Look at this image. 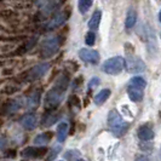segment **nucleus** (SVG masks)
Returning <instances> with one entry per match:
<instances>
[{
	"instance_id": "obj_2",
	"label": "nucleus",
	"mask_w": 161,
	"mask_h": 161,
	"mask_svg": "<svg viewBox=\"0 0 161 161\" xmlns=\"http://www.w3.org/2000/svg\"><path fill=\"white\" fill-rule=\"evenodd\" d=\"M108 125L113 135L116 137L124 136L130 127V124L122 119V116L116 109H112L108 114Z\"/></svg>"
},
{
	"instance_id": "obj_9",
	"label": "nucleus",
	"mask_w": 161,
	"mask_h": 161,
	"mask_svg": "<svg viewBox=\"0 0 161 161\" xmlns=\"http://www.w3.org/2000/svg\"><path fill=\"white\" fill-rule=\"evenodd\" d=\"M19 124H21V126H22L24 130L31 131V130H34L35 127H36L38 120H36L35 114L27 113V114H24L23 116L19 119Z\"/></svg>"
},
{
	"instance_id": "obj_17",
	"label": "nucleus",
	"mask_w": 161,
	"mask_h": 161,
	"mask_svg": "<svg viewBox=\"0 0 161 161\" xmlns=\"http://www.w3.org/2000/svg\"><path fill=\"white\" fill-rule=\"evenodd\" d=\"M110 93H112V91H110L109 89H103L102 91H99L96 96H95V98H93L95 104H96V105H102L105 101H107V99L110 97Z\"/></svg>"
},
{
	"instance_id": "obj_34",
	"label": "nucleus",
	"mask_w": 161,
	"mask_h": 161,
	"mask_svg": "<svg viewBox=\"0 0 161 161\" xmlns=\"http://www.w3.org/2000/svg\"><path fill=\"white\" fill-rule=\"evenodd\" d=\"M22 161H24V160H22Z\"/></svg>"
},
{
	"instance_id": "obj_12",
	"label": "nucleus",
	"mask_w": 161,
	"mask_h": 161,
	"mask_svg": "<svg viewBox=\"0 0 161 161\" xmlns=\"http://www.w3.org/2000/svg\"><path fill=\"white\" fill-rule=\"evenodd\" d=\"M138 138L143 142H149L154 138V131L149 126H141L137 131Z\"/></svg>"
},
{
	"instance_id": "obj_30",
	"label": "nucleus",
	"mask_w": 161,
	"mask_h": 161,
	"mask_svg": "<svg viewBox=\"0 0 161 161\" xmlns=\"http://www.w3.org/2000/svg\"><path fill=\"white\" fill-rule=\"evenodd\" d=\"M159 21L161 22V11H160V14H159Z\"/></svg>"
},
{
	"instance_id": "obj_20",
	"label": "nucleus",
	"mask_w": 161,
	"mask_h": 161,
	"mask_svg": "<svg viewBox=\"0 0 161 161\" xmlns=\"http://www.w3.org/2000/svg\"><path fill=\"white\" fill-rule=\"evenodd\" d=\"M136 21H137V14L133 8H129L127 11V16H126V21H125V25L127 29H131L135 24H136Z\"/></svg>"
},
{
	"instance_id": "obj_8",
	"label": "nucleus",
	"mask_w": 161,
	"mask_h": 161,
	"mask_svg": "<svg viewBox=\"0 0 161 161\" xmlns=\"http://www.w3.org/2000/svg\"><path fill=\"white\" fill-rule=\"evenodd\" d=\"M79 57L84 62L91 64H97L99 61V53L96 50H91V48H81L79 51Z\"/></svg>"
},
{
	"instance_id": "obj_6",
	"label": "nucleus",
	"mask_w": 161,
	"mask_h": 161,
	"mask_svg": "<svg viewBox=\"0 0 161 161\" xmlns=\"http://www.w3.org/2000/svg\"><path fill=\"white\" fill-rule=\"evenodd\" d=\"M47 153V148L46 147H28L22 150V158L29 160V159H34V160H38V159H41L42 156H45Z\"/></svg>"
},
{
	"instance_id": "obj_27",
	"label": "nucleus",
	"mask_w": 161,
	"mask_h": 161,
	"mask_svg": "<svg viewBox=\"0 0 161 161\" xmlns=\"http://www.w3.org/2000/svg\"><path fill=\"white\" fill-rule=\"evenodd\" d=\"M58 152H59V147H58V145H56V147H55V148L52 149V154L50 155V158H48V160H53V158L56 156L57 153H58Z\"/></svg>"
},
{
	"instance_id": "obj_7",
	"label": "nucleus",
	"mask_w": 161,
	"mask_h": 161,
	"mask_svg": "<svg viewBox=\"0 0 161 161\" xmlns=\"http://www.w3.org/2000/svg\"><path fill=\"white\" fill-rule=\"evenodd\" d=\"M126 67L130 73H142L145 70V63L137 56L131 55L126 59Z\"/></svg>"
},
{
	"instance_id": "obj_25",
	"label": "nucleus",
	"mask_w": 161,
	"mask_h": 161,
	"mask_svg": "<svg viewBox=\"0 0 161 161\" xmlns=\"http://www.w3.org/2000/svg\"><path fill=\"white\" fill-rule=\"evenodd\" d=\"M6 145H8V139H6V137L3 136V135H0V150H3Z\"/></svg>"
},
{
	"instance_id": "obj_18",
	"label": "nucleus",
	"mask_w": 161,
	"mask_h": 161,
	"mask_svg": "<svg viewBox=\"0 0 161 161\" xmlns=\"http://www.w3.org/2000/svg\"><path fill=\"white\" fill-rule=\"evenodd\" d=\"M101 19H102V11L101 10H97L93 12V15L91 16L89 21V28L92 29V31H96L99 27V23H101Z\"/></svg>"
},
{
	"instance_id": "obj_29",
	"label": "nucleus",
	"mask_w": 161,
	"mask_h": 161,
	"mask_svg": "<svg viewBox=\"0 0 161 161\" xmlns=\"http://www.w3.org/2000/svg\"><path fill=\"white\" fill-rule=\"evenodd\" d=\"M6 155H8V156H15V155H16V152H15V150H11V152H8Z\"/></svg>"
},
{
	"instance_id": "obj_21",
	"label": "nucleus",
	"mask_w": 161,
	"mask_h": 161,
	"mask_svg": "<svg viewBox=\"0 0 161 161\" xmlns=\"http://www.w3.org/2000/svg\"><path fill=\"white\" fill-rule=\"evenodd\" d=\"M93 0H79L78 1V8L80 14H86L90 10V8L92 6Z\"/></svg>"
},
{
	"instance_id": "obj_33",
	"label": "nucleus",
	"mask_w": 161,
	"mask_h": 161,
	"mask_svg": "<svg viewBox=\"0 0 161 161\" xmlns=\"http://www.w3.org/2000/svg\"><path fill=\"white\" fill-rule=\"evenodd\" d=\"M61 161H63V160H61Z\"/></svg>"
},
{
	"instance_id": "obj_11",
	"label": "nucleus",
	"mask_w": 161,
	"mask_h": 161,
	"mask_svg": "<svg viewBox=\"0 0 161 161\" xmlns=\"http://www.w3.org/2000/svg\"><path fill=\"white\" fill-rule=\"evenodd\" d=\"M21 107L18 101H8L5 104L0 105V114H12L17 112Z\"/></svg>"
},
{
	"instance_id": "obj_16",
	"label": "nucleus",
	"mask_w": 161,
	"mask_h": 161,
	"mask_svg": "<svg viewBox=\"0 0 161 161\" xmlns=\"http://www.w3.org/2000/svg\"><path fill=\"white\" fill-rule=\"evenodd\" d=\"M68 124L67 122H61L59 125H58V127H57V142L58 143H63L65 141V138L68 136Z\"/></svg>"
},
{
	"instance_id": "obj_32",
	"label": "nucleus",
	"mask_w": 161,
	"mask_h": 161,
	"mask_svg": "<svg viewBox=\"0 0 161 161\" xmlns=\"http://www.w3.org/2000/svg\"><path fill=\"white\" fill-rule=\"evenodd\" d=\"M160 156H161V150H160Z\"/></svg>"
},
{
	"instance_id": "obj_1",
	"label": "nucleus",
	"mask_w": 161,
	"mask_h": 161,
	"mask_svg": "<svg viewBox=\"0 0 161 161\" xmlns=\"http://www.w3.org/2000/svg\"><path fill=\"white\" fill-rule=\"evenodd\" d=\"M69 85V78L67 75H61L55 85L50 89L44 101V109L46 112H55L57 108L59 107L62 98L64 96L65 91L68 89Z\"/></svg>"
},
{
	"instance_id": "obj_24",
	"label": "nucleus",
	"mask_w": 161,
	"mask_h": 161,
	"mask_svg": "<svg viewBox=\"0 0 161 161\" xmlns=\"http://www.w3.org/2000/svg\"><path fill=\"white\" fill-rule=\"evenodd\" d=\"M96 41V35L93 32H89L86 34V38H85V42L89 45V46H92Z\"/></svg>"
},
{
	"instance_id": "obj_23",
	"label": "nucleus",
	"mask_w": 161,
	"mask_h": 161,
	"mask_svg": "<svg viewBox=\"0 0 161 161\" xmlns=\"http://www.w3.org/2000/svg\"><path fill=\"white\" fill-rule=\"evenodd\" d=\"M130 85L135 86V87H139V89H144L147 86V81L142 78V76H135L130 80Z\"/></svg>"
},
{
	"instance_id": "obj_15",
	"label": "nucleus",
	"mask_w": 161,
	"mask_h": 161,
	"mask_svg": "<svg viewBox=\"0 0 161 161\" xmlns=\"http://www.w3.org/2000/svg\"><path fill=\"white\" fill-rule=\"evenodd\" d=\"M52 136L53 133L51 131H45L42 133H39L36 137L34 138V144L36 145H45L47 144L48 142L52 139Z\"/></svg>"
},
{
	"instance_id": "obj_4",
	"label": "nucleus",
	"mask_w": 161,
	"mask_h": 161,
	"mask_svg": "<svg viewBox=\"0 0 161 161\" xmlns=\"http://www.w3.org/2000/svg\"><path fill=\"white\" fill-rule=\"evenodd\" d=\"M58 48H59V39L57 36H50L41 42L40 55L44 58H50L56 55Z\"/></svg>"
},
{
	"instance_id": "obj_31",
	"label": "nucleus",
	"mask_w": 161,
	"mask_h": 161,
	"mask_svg": "<svg viewBox=\"0 0 161 161\" xmlns=\"http://www.w3.org/2000/svg\"><path fill=\"white\" fill-rule=\"evenodd\" d=\"M78 161H85V160H82V159H79V160H78Z\"/></svg>"
},
{
	"instance_id": "obj_14",
	"label": "nucleus",
	"mask_w": 161,
	"mask_h": 161,
	"mask_svg": "<svg viewBox=\"0 0 161 161\" xmlns=\"http://www.w3.org/2000/svg\"><path fill=\"white\" fill-rule=\"evenodd\" d=\"M127 95L132 102H141L143 99V89L135 87V86L130 85L129 89H127Z\"/></svg>"
},
{
	"instance_id": "obj_3",
	"label": "nucleus",
	"mask_w": 161,
	"mask_h": 161,
	"mask_svg": "<svg viewBox=\"0 0 161 161\" xmlns=\"http://www.w3.org/2000/svg\"><path fill=\"white\" fill-rule=\"evenodd\" d=\"M126 65V61L121 56L112 57L107 59L104 63L102 64V70L109 75H118L122 72V69Z\"/></svg>"
},
{
	"instance_id": "obj_22",
	"label": "nucleus",
	"mask_w": 161,
	"mask_h": 161,
	"mask_svg": "<svg viewBox=\"0 0 161 161\" xmlns=\"http://www.w3.org/2000/svg\"><path fill=\"white\" fill-rule=\"evenodd\" d=\"M81 158V153L78 149H70L64 154V159L68 161H78Z\"/></svg>"
},
{
	"instance_id": "obj_26",
	"label": "nucleus",
	"mask_w": 161,
	"mask_h": 161,
	"mask_svg": "<svg viewBox=\"0 0 161 161\" xmlns=\"http://www.w3.org/2000/svg\"><path fill=\"white\" fill-rule=\"evenodd\" d=\"M97 85H99V79L98 78H92L89 82V89H92V87H95Z\"/></svg>"
},
{
	"instance_id": "obj_19",
	"label": "nucleus",
	"mask_w": 161,
	"mask_h": 161,
	"mask_svg": "<svg viewBox=\"0 0 161 161\" xmlns=\"http://www.w3.org/2000/svg\"><path fill=\"white\" fill-rule=\"evenodd\" d=\"M58 118H59V114H55L53 112H46V114L42 118V126L48 127V126L53 125L58 120Z\"/></svg>"
},
{
	"instance_id": "obj_10",
	"label": "nucleus",
	"mask_w": 161,
	"mask_h": 161,
	"mask_svg": "<svg viewBox=\"0 0 161 161\" xmlns=\"http://www.w3.org/2000/svg\"><path fill=\"white\" fill-rule=\"evenodd\" d=\"M40 104V91L35 90L33 91L31 95H28L25 98V107L29 110H34L36 109Z\"/></svg>"
},
{
	"instance_id": "obj_28",
	"label": "nucleus",
	"mask_w": 161,
	"mask_h": 161,
	"mask_svg": "<svg viewBox=\"0 0 161 161\" xmlns=\"http://www.w3.org/2000/svg\"><path fill=\"white\" fill-rule=\"evenodd\" d=\"M135 161H148V158H147L145 155H141V156H138Z\"/></svg>"
},
{
	"instance_id": "obj_13",
	"label": "nucleus",
	"mask_w": 161,
	"mask_h": 161,
	"mask_svg": "<svg viewBox=\"0 0 161 161\" xmlns=\"http://www.w3.org/2000/svg\"><path fill=\"white\" fill-rule=\"evenodd\" d=\"M65 19H67V16H65L63 12L57 14L56 16L53 17L52 19H50V21H48V23H46L45 28H46L47 31H50V29H53V28H57V27H59L61 24L63 23Z\"/></svg>"
},
{
	"instance_id": "obj_5",
	"label": "nucleus",
	"mask_w": 161,
	"mask_h": 161,
	"mask_svg": "<svg viewBox=\"0 0 161 161\" xmlns=\"http://www.w3.org/2000/svg\"><path fill=\"white\" fill-rule=\"evenodd\" d=\"M50 69V63L44 62V63H39V64L34 65L33 68H31L28 72L23 75L24 81H35L41 79Z\"/></svg>"
}]
</instances>
